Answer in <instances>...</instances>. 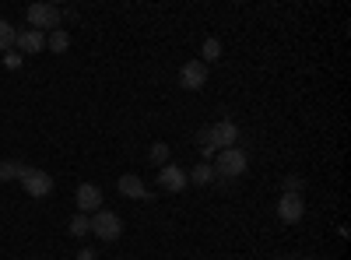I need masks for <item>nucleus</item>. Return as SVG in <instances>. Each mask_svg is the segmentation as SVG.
Here are the masks:
<instances>
[{
	"label": "nucleus",
	"instance_id": "1",
	"mask_svg": "<svg viewBox=\"0 0 351 260\" xmlns=\"http://www.w3.org/2000/svg\"><path fill=\"white\" fill-rule=\"evenodd\" d=\"M25 18H28V25H32L36 32H43V36H49V32H56V28H60V8L46 4V0H39V4H28Z\"/></svg>",
	"mask_w": 351,
	"mask_h": 260
},
{
	"label": "nucleus",
	"instance_id": "2",
	"mask_svg": "<svg viewBox=\"0 0 351 260\" xmlns=\"http://www.w3.org/2000/svg\"><path fill=\"white\" fill-rule=\"evenodd\" d=\"M246 165H250V158H246L243 148H225V152H218L215 176H221V180H236V176H243V172H246Z\"/></svg>",
	"mask_w": 351,
	"mask_h": 260
},
{
	"label": "nucleus",
	"instance_id": "3",
	"mask_svg": "<svg viewBox=\"0 0 351 260\" xmlns=\"http://www.w3.org/2000/svg\"><path fill=\"white\" fill-rule=\"evenodd\" d=\"M92 233L99 236V239H106V243H116L123 236V218L116 215V211H95V218H92Z\"/></svg>",
	"mask_w": 351,
	"mask_h": 260
},
{
	"label": "nucleus",
	"instance_id": "4",
	"mask_svg": "<svg viewBox=\"0 0 351 260\" xmlns=\"http://www.w3.org/2000/svg\"><path fill=\"white\" fill-rule=\"evenodd\" d=\"M302 215H306V197H302V193H281V200H278V218H281L285 225H299Z\"/></svg>",
	"mask_w": 351,
	"mask_h": 260
},
{
	"label": "nucleus",
	"instance_id": "5",
	"mask_svg": "<svg viewBox=\"0 0 351 260\" xmlns=\"http://www.w3.org/2000/svg\"><path fill=\"white\" fill-rule=\"evenodd\" d=\"M21 187H25L28 197H49L53 193V176H49L46 169H25Z\"/></svg>",
	"mask_w": 351,
	"mask_h": 260
},
{
	"label": "nucleus",
	"instance_id": "6",
	"mask_svg": "<svg viewBox=\"0 0 351 260\" xmlns=\"http://www.w3.org/2000/svg\"><path fill=\"white\" fill-rule=\"evenodd\" d=\"M180 84L186 92H200L204 84H208V64H204V60H186L180 67Z\"/></svg>",
	"mask_w": 351,
	"mask_h": 260
},
{
	"label": "nucleus",
	"instance_id": "7",
	"mask_svg": "<svg viewBox=\"0 0 351 260\" xmlns=\"http://www.w3.org/2000/svg\"><path fill=\"white\" fill-rule=\"evenodd\" d=\"M208 137H211V148L225 152V148H236V141H239V127L232 123V120H218L215 127H208Z\"/></svg>",
	"mask_w": 351,
	"mask_h": 260
},
{
	"label": "nucleus",
	"instance_id": "8",
	"mask_svg": "<svg viewBox=\"0 0 351 260\" xmlns=\"http://www.w3.org/2000/svg\"><path fill=\"white\" fill-rule=\"evenodd\" d=\"M158 183H162V190H169V193H180V190L190 187L186 169H183V165H176V162H169V165L158 169Z\"/></svg>",
	"mask_w": 351,
	"mask_h": 260
},
{
	"label": "nucleus",
	"instance_id": "9",
	"mask_svg": "<svg viewBox=\"0 0 351 260\" xmlns=\"http://www.w3.org/2000/svg\"><path fill=\"white\" fill-rule=\"evenodd\" d=\"M74 200H77V211H81V215L102 211V190H99L95 183H81V187L74 190Z\"/></svg>",
	"mask_w": 351,
	"mask_h": 260
},
{
	"label": "nucleus",
	"instance_id": "10",
	"mask_svg": "<svg viewBox=\"0 0 351 260\" xmlns=\"http://www.w3.org/2000/svg\"><path fill=\"white\" fill-rule=\"evenodd\" d=\"M120 193L123 197H130V200H155L152 193H148V187H144V180L141 176H134V172H127V176H120Z\"/></svg>",
	"mask_w": 351,
	"mask_h": 260
},
{
	"label": "nucleus",
	"instance_id": "11",
	"mask_svg": "<svg viewBox=\"0 0 351 260\" xmlns=\"http://www.w3.org/2000/svg\"><path fill=\"white\" fill-rule=\"evenodd\" d=\"M14 46H18L21 53H43V49H46V36L36 32V28H25V32H18Z\"/></svg>",
	"mask_w": 351,
	"mask_h": 260
},
{
	"label": "nucleus",
	"instance_id": "12",
	"mask_svg": "<svg viewBox=\"0 0 351 260\" xmlns=\"http://www.w3.org/2000/svg\"><path fill=\"white\" fill-rule=\"evenodd\" d=\"M186 180H190L193 187H208V183L215 180V165H211V162H200V165H193V169L186 172Z\"/></svg>",
	"mask_w": 351,
	"mask_h": 260
},
{
	"label": "nucleus",
	"instance_id": "13",
	"mask_svg": "<svg viewBox=\"0 0 351 260\" xmlns=\"http://www.w3.org/2000/svg\"><path fill=\"white\" fill-rule=\"evenodd\" d=\"M25 162H18V158H4V162H0V180H4V183H11V180H21L25 176Z\"/></svg>",
	"mask_w": 351,
	"mask_h": 260
},
{
	"label": "nucleus",
	"instance_id": "14",
	"mask_svg": "<svg viewBox=\"0 0 351 260\" xmlns=\"http://www.w3.org/2000/svg\"><path fill=\"white\" fill-rule=\"evenodd\" d=\"M46 49H49V53H67V49H71L67 28H56V32H49V36H46Z\"/></svg>",
	"mask_w": 351,
	"mask_h": 260
},
{
	"label": "nucleus",
	"instance_id": "15",
	"mask_svg": "<svg viewBox=\"0 0 351 260\" xmlns=\"http://www.w3.org/2000/svg\"><path fill=\"white\" fill-rule=\"evenodd\" d=\"M67 233H71V236H88V233H92V218L77 211V215L71 218V225H67Z\"/></svg>",
	"mask_w": 351,
	"mask_h": 260
},
{
	"label": "nucleus",
	"instance_id": "16",
	"mask_svg": "<svg viewBox=\"0 0 351 260\" xmlns=\"http://www.w3.org/2000/svg\"><path fill=\"white\" fill-rule=\"evenodd\" d=\"M148 155H152V162L162 169V165H169V155H172V152H169V144H165V141H155Z\"/></svg>",
	"mask_w": 351,
	"mask_h": 260
},
{
	"label": "nucleus",
	"instance_id": "17",
	"mask_svg": "<svg viewBox=\"0 0 351 260\" xmlns=\"http://www.w3.org/2000/svg\"><path fill=\"white\" fill-rule=\"evenodd\" d=\"M14 39H18V32H14V25H11V21H4V18H0V49H11V46H14Z\"/></svg>",
	"mask_w": 351,
	"mask_h": 260
},
{
	"label": "nucleus",
	"instance_id": "18",
	"mask_svg": "<svg viewBox=\"0 0 351 260\" xmlns=\"http://www.w3.org/2000/svg\"><path fill=\"white\" fill-rule=\"evenodd\" d=\"M200 56H204V64H208V60H218V56H221V43H218V39H204Z\"/></svg>",
	"mask_w": 351,
	"mask_h": 260
},
{
	"label": "nucleus",
	"instance_id": "19",
	"mask_svg": "<svg viewBox=\"0 0 351 260\" xmlns=\"http://www.w3.org/2000/svg\"><path fill=\"white\" fill-rule=\"evenodd\" d=\"M302 190H306L302 176H285V193H302Z\"/></svg>",
	"mask_w": 351,
	"mask_h": 260
},
{
	"label": "nucleus",
	"instance_id": "20",
	"mask_svg": "<svg viewBox=\"0 0 351 260\" xmlns=\"http://www.w3.org/2000/svg\"><path fill=\"white\" fill-rule=\"evenodd\" d=\"M4 64H8V67H18V64H21V53H18V49H8V53H4Z\"/></svg>",
	"mask_w": 351,
	"mask_h": 260
},
{
	"label": "nucleus",
	"instance_id": "21",
	"mask_svg": "<svg viewBox=\"0 0 351 260\" xmlns=\"http://www.w3.org/2000/svg\"><path fill=\"white\" fill-rule=\"evenodd\" d=\"M77 260H99V253H95V250H81Z\"/></svg>",
	"mask_w": 351,
	"mask_h": 260
}]
</instances>
